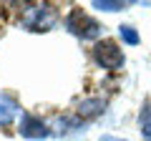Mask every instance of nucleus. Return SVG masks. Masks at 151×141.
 I'll list each match as a JSON object with an SVG mask.
<instances>
[{
  "label": "nucleus",
  "mask_w": 151,
  "mask_h": 141,
  "mask_svg": "<svg viewBox=\"0 0 151 141\" xmlns=\"http://www.w3.org/2000/svg\"><path fill=\"white\" fill-rule=\"evenodd\" d=\"M65 25H68V30L73 33V35H78L81 40H93V38H98V35H101V28H103V25H98L91 15H86L83 10H78V8L70 10Z\"/></svg>",
  "instance_id": "obj_1"
},
{
  "label": "nucleus",
  "mask_w": 151,
  "mask_h": 141,
  "mask_svg": "<svg viewBox=\"0 0 151 141\" xmlns=\"http://www.w3.org/2000/svg\"><path fill=\"white\" fill-rule=\"evenodd\" d=\"M93 60L106 70H119L124 65V53L113 40H101L93 45Z\"/></svg>",
  "instance_id": "obj_2"
},
{
  "label": "nucleus",
  "mask_w": 151,
  "mask_h": 141,
  "mask_svg": "<svg viewBox=\"0 0 151 141\" xmlns=\"http://www.w3.org/2000/svg\"><path fill=\"white\" fill-rule=\"evenodd\" d=\"M25 8V18L23 25L28 30H50L55 23V13L50 5H23Z\"/></svg>",
  "instance_id": "obj_3"
},
{
  "label": "nucleus",
  "mask_w": 151,
  "mask_h": 141,
  "mask_svg": "<svg viewBox=\"0 0 151 141\" xmlns=\"http://www.w3.org/2000/svg\"><path fill=\"white\" fill-rule=\"evenodd\" d=\"M18 131H20V136H25V139H45V136H50L48 126L33 114H23L20 116V129Z\"/></svg>",
  "instance_id": "obj_4"
},
{
  "label": "nucleus",
  "mask_w": 151,
  "mask_h": 141,
  "mask_svg": "<svg viewBox=\"0 0 151 141\" xmlns=\"http://www.w3.org/2000/svg\"><path fill=\"white\" fill-rule=\"evenodd\" d=\"M103 106H106V103H103L101 98H86V101L78 103L76 114L81 116V119H96V116L103 114Z\"/></svg>",
  "instance_id": "obj_5"
},
{
  "label": "nucleus",
  "mask_w": 151,
  "mask_h": 141,
  "mask_svg": "<svg viewBox=\"0 0 151 141\" xmlns=\"http://www.w3.org/2000/svg\"><path fill=\"white\" fill-rule=\"evenodd\" d=\"M18 114V103L13 101L10 96L5 93H0V126H8Z\"/></svg>",
  "instance_id": "obj_6"
},
{
  "label": "nucleus",
  "mask_w": 151,
  "mask_h": 141,
  "mask_svg": "<svg viewBox=\"0 0 151 141\" xmlns=\"http://www.w3.org/2000/svg\"><path fill=\"white\" fill-rule=\"evenodd\" d=\"M126 5H129V3H119V0H96V3H93V8H98V10H106V13L124 10Z\"/></svg>",
  "instance_id": "obj_7"
},
{
  "label": "nucleus",
  "mask_w": 151,
  "mask_h": 141,
  "mask_svg": "<svg viewBox=\"0 0 151 141\" xmlns=\"http://www.w3.org/2000/svg\"><path fill=\"white\" fill-rule=\"evenodd\" d=\"M119 35H121V40L129 43V45H136V43H139V33H136L131 25H121V28H119Z\"/></svg>",
  "instance_id": "obj_8"
},
{
  "label": "nucleus",
  "mask_w": 151,
  "mask_h": 141,
  "mask_svg": "<svg viewBox=\"0 0 151 141\" xmlns=\"http://www.w3.org/2000/svg\"><path fill=\"white\" fill-rule=\"evenodd\" d=\"M141 129H144V136L151 139V103L144 106V116H141Z\"/></svg>",
  "instance_id": "obj_9"
},
{
  "label": "nucleus",
  "mask_w": 151,
  "mask_h": 141,
  "mask_svg": "<svg viewBox=\"0 0 151 141\" xmlns=\"http://www.w3.org/2000/svg\"><path fill=\"white\" fill-rule=\"evenodd\" d=\"M101 141H124V139H116V136H103Z\"/></svg>",
  "instance_id": "obj_10"
}]
</instances>
